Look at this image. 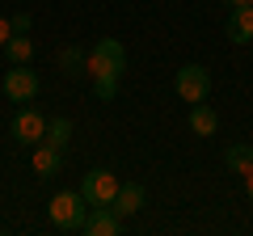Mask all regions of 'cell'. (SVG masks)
Masks as SVG:
<instances>
[{"mask_svg": "<svg viewBox=\"0 0 253 236\" xmlns=\"http://www.w3.org/2000/svg\"><path fill=\"white\" fill-rule=\"evenodd\" d=\"M30 160H34L38 177H55V173L63 169V152H55L51 144H34V156H30Z\"/></svg>", "mask_w": 253, "mask_h": 236, "instance_id": "cell-11", "label": "cell"}, {"mask_svg": "<svg viewBox=\"0 0 253 236\" xmlns=\"http://www.w3.org/2000/svg\"><path fill=\"white\" fill-rule=\"evenodd\" d=\"M13 139H17L21 148H34V144H42V135H46V118L38 114L34 106H21L17 114H13Z\"/></svg>", "mask_w": 253, "mask_h": 236, "instance_id": "cell-5", "label": "cell"}, {"mask_svg": "<svg viewBox=\"0 0 253 236\" xmlns=\"http://www.w3.org/2000/svg\"><path fill=\"white\" fill-rule=\"evenodd\" d=\"M190 131H194V135H215L219 131V114L211 106H203V101H194V106H190Z\"/></svg>", "mask_w": 253, "mask_h": 236, "instance_id": "cell-10", "label": "cell"}, {"mask_svg": "<svg viewBox=\"0 0 253 236\" xmlns=\"http://www.w3.org/2000/svg\"><path fill=\"white\" fill-rule=\"evenodd\" d=\"M144 202H148V190L139 182H118V194H114V202H110V207L118 211V215H139V211H144Z\"/></svg>", "mask_w": 253, "mask_h": 236, "instance_id": "cell-9", "label": "cell"}, {"mask_svg": "<svg viewBox=\"0 0 253 236\" xmlns=\"http://www.w3.org/2000/svg\"><path fill=\"white\" fill-rule=\"evenodd\" d=\"M93 93H97L101 101H114V97H118V80H110V76H97V80H93Z\"/></svg>", "mask_w": 253, "mask_h": 236, "instance_id": "cell-16", "label": "cell"}, {"mask_svg": "<svg viewBox=\"0 0 253 236\" xmlns=\"http://www.w3.org/2000/svg\"><path fill=\"white\" fill-rule=\"evenodd\" d=\"M84 236H118L123 232V215H118L110 202H101V207H89V215H84Z\"/></svg>", "mask_w": 253, "mask_h": 236, "instance_id": "cell-7", "label": "cell"}, {"mask_svg": "<svg viewBox=\"0 0 253 236\" xmlns=\"http://www.w3.org/2000/svg\"><path fill=\"white\" fill-rule=\"evenodd\" d=\"M9 38H13V26H9V17H0V46L9 42Z\"/></svg>", "mask_w": 253, "mask_h": 236, "instance_id": "cell-18", "label": "cell"}, {"mask_svg": "<svg viewBox=\"0 0 253 236\" xmlns=\"http://www.w3.org/2000/svg\"><path fill=\"white\" fill-rule=\"evenodd\" d=\"M4 97L13 101V106H30V101L38 97V72H30V64H13L9 72H4Z\"/></svg>", "mask_w": 253, "mask_h": 236, "instance_id": "cell-4", "label": "cell"}, {"mask_svg": "<svg viewBox=\"0 0 253 236\" xmlns=\"http://www.w3.org/2000/svg\"><path fill=\"white\" fill-rule=\"evenodd\" d=\"M59 72L63 76H84L89 72V55H84L81 46H63L59 51Z\"/></svg>", "mask_w": 253, "mask_h": 236, "instance_id": "cell-13", "label": "cell"}, {"mask_svg": "<svg viewBox=\"0 0 253 236\" xmlns=\"http://www.w3.org/2000/svg\"><path fill=\"white\" fill-rule=\"evenodd\" d=\"M81 194H84V202H89V207L114 202V194H118V177H114V169H93V173H84Z\"/></svg>", "mask_w": 253, "mask_h": 236, "instance_id": "cell-6", "label": "cell"}, {"mask_svg": "<svg viewBox=\"0 0 253 236\" xmlns=\"http://www.w3.org/2000/svg\"><path fill=\"white\" fill-rule=\"evenodd\" d=\"M173 89H177V97L186 101V106L207 101V93H211V72H207L203 64H186V68H177V76H173Z\"/></svg>", "mask_w": 253, "mask_h": 236, "instance_id": "cell-3", "label": "cell"}, {"mask_svg": "<svg viewBox=\"0 0 253 236\" xmlns=\"http://www.w3.org/2000/svg\"><path fill=\"white\" fill-rule=\"evenodd\" d=\"M68 139H72V118H46L42 144H51L55 152H68Z\"/></svg>", "mask_w": 253, "mask_h": 236, "instance_id": "cell-12", "label": "cell"}, {"mask_svg": "<svg viewBox=\"0 0 253 236\" xmlns=\"http://www.w3.org/2000/svg\"><path fill=\"white\" fill-rule=\"evenodd\" d=\"M89 72H93V80H97V76L118 80V76L126 72V46L118 42V38H97L93 51H89Z\"/></svg>", "mask_w": 253, "mask_h": 236, "instance_id": "cell-2", "label": "cell"}, {"mask_svg": "<svg viewBox=\"0 0 253 236\" xmlns=\"http://www.w3.org/2000/svg\"><path fill=\"white\" fill-rule=\"evenodd\" d=\"M9 26H13V34H30V26H34V17H30V13L21 9V13H13V17H9Z\"/></svg>", "mask_w": 253, "mask_h": 236, "instance_id": "cell-17", "label": "cell"}, {"mask_svg": "<svg viewBox=\"0 0 253 236\" xmlns=\"http://www.w3.org/2000/svg\"><path fill=\"white\" fill-rule=\"evenodd\" d=\"M224 164H228L232 173H241V177H245V173L253 169V144H232V148L224 152Z\"/></svg>", "mask_w": 253, "mask_h": 236, "instance_id": "cell-14", "label": "cell"}, {"mask_svg": "<svg viewBox=\"0 0 253 236\" xmlns=\"http://www.w3.org/2000/svg\"><path fill=\"white\" fill-rule=\"evenodd\" d=\"M228 42L236 46H249L253 42V4H236V9H228Z\"/></svg>", "mask_w": 253, "mask_h": 236, "instance_id": "cell-8", "label": "cell"}, {"mask_svg": "<svg viewBox=\"0 0 253 236\" xmlns=\"http://www.w3.org/2000/svg\"><path fill=\"white\" fill-rule=\"evenodd\" d=\"M46 211H51V224L59 228V232H81L84 215H89V202H84L81 190H59Z\"/></svg>", "mask_w": 253, "mask_h": 236, "instance_id": "cell-1", "label": "cell"}, {"mask_svg": "<svg viewBox=\"0 0 253 236\" xmlns=\"http://www.w3.org/2000/svg\"><path fill=\"white\" fill-rule=\"evenodd\" d=\"M4 55H9V64H30V59H34V42H30V34H13L9 42H4Z\"/></svg>", "mask_w": 253, "mask_h": 236, "instance_id": "cell-15", "label": "cell"}, {"mask_svg": "<svg viewBox=\"0 0 253 236\" xmlns=\"http://www.w3.org/2000/svg\"><path fill=\"white\" fill-rule=\"evenodd\" d=\"M245 194H249V198H253V169L245 173Z\"/></svg>", "mask_w": 253, "mask_h": 236, "instance_id": "cell-19", "label": "cell"}, {"mask_svg": "<svg viewBox=\"0 0 253 236\" xmlns=\"http://www.w3.org/2000/svg\"><path fill=\"white\" fill-rule=\"evenodd\" d=\"M224 4H232V9H236V4H253V0H224Z\"/></svg>", "mask_w": 253, "mask_h": 236, "instance_id": "cell-20", "label": "cell"}]
</instances>
